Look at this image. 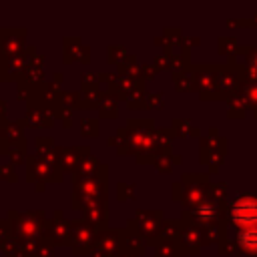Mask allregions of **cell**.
I'll list each match as a JSON object with an SVG mask.
<instances>
[{"instance_id": "cell-1", "label": "cell", "mask_w": 257, "mask_h": 257, "mask_svg": "<svg viewBox=\"0 0 257 257\" xmlns=\"http://www.w3.org/2000/svg\"><path fill=\"white\" fill-rule=\"evenodd\" d=\"M233 217L241 225H253V223H257V201H253V199H241L233 207Z\"/></svg>"}, {"instance_id": "cell-2", "label": "cell", "mask_w": 257, "mask_h": 257, "mask_svg": "<svg viewBox=\"0 0 257 257\" xmlns=\"http://www.w3.org/2000/svg\"><path fill=\"white\" fill-rule=\"evenodd\" d=\"M241 243H243L245 247H249V249H253V247H257V231L253 229V231H249V233H245V235L241 237Z\"/></svg>"}]
</instances>
